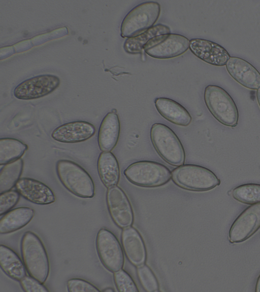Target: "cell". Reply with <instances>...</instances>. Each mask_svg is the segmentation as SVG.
Returning <instances> with one entry per match:
<instances>
[{"mask_svg":"<svg viewBox=\"0 0 260 292\" xmlns=\"http://www.w3.org/2000/svg\"><path fill=\"white\" fill-rule=\"evenodd\" d=\"M103 291H108V292L110 291V292H112V291H114V290L113 289H112V288H110V287L109 288H109H107L106 289H104Z\"/></svg>","mask_w":260,"mask_h":292,"instance_id":"836d02e7","label":"cell"},{"mask_svg":"<svg viewBox=\"0 0 260 292\" xmlns=\"http://www.w3.org/2000/svg\"><path fill=\"white\" fill-rule=\"evenodd\" d=\"M95 243L99 258L107 270L114 273L122 268L123 250L112 232L105 228L101 229L97 233Z\"/></svg>","mask_w":260,"mask_h":292,"instance_id":"9c48e42d","label":"cell"},{"mask_svg":"<svg viewBox=\"0 0 260 292\" xmlns=\"http://www.w3.org/2000/svg\"><path fill=\"white\" fill-rule=\"evenodd\" d=\"M256 96V99L257 100V102H258V105L260 107V87L257 89Z\"/></svg>","mask_w":260,"mask_h":292,"instance_id":"d6a6232c","label":"cell"},{"mask_svg":"<svg viewBox=\"0 0 260 292\" xmlns=\"http://www.w3.org/2000/svg\"><path fill=\"white\" fill-rule=\"evenodd\" d=\"M56 169L60 181L69 192L81 198L93 197V181L81 166L68 160H59L56 163Z\"/></svg>","mask_w":260,"mask_h":292,"instance_id":"7a4b0ae2","label":"cell"},{"mask_svg":"<svg viewBox=\"0 0 260 292\" xmlns=\"http://www.w3.org/2000/svg\"><path fill=\"white\" fill-rule=\"evenodd\" d=\"M60 84L59 79L51 75H43L26 80L14 89V96L19 99L30 100L51 93Z\"/></svg>","mask_w":260,"mask_h":292,"instance_id":"7c38bea8","label":"cell"},{"mask_svg":"<svg viewBox=\"0 0 260 292\" xmlns=\"http://www.w3.org/2000/svg\"><path fill=\"white\" fill-rule=\"evenodd\" d=\"M106 201L110 216L117 226L125 228L132 225L134 221L133 208L121 188L117 185L108 188Z\"/></svg>","mask_w":260,"mask_h":292,"instance_id":"30bf717a","label":"cell"},{"mask_svg":"<svg viewBox=\"0 0 260 292\" xmlns=\"http://www.w3.org/2000/svg\"><path fill=\"white\" fill-rule=\"evenodd\" d=\"M70 292H98L100 290L90 282L80 278H72L67 281Z\"/></svg>","mask_w":260,"mask_h":292,"instance_id":"f546056e","label":"cell"},{"mask_svg":"<svg viewBox=\"0 0 260 292\" xmlns=\"http://www.w3.org/2000/svg\"><path fill=\"white\" fill-rule=\"evenodd\" d=\"M225 66L229 75L242 86L251 90L260 87L259 72L246 60L232 56Z\"/></svg>","mask_w":260,"mask_h":292,"instance_id":"5bb4252c","label":"cell"},{"mask_svg":"<svg viewBox=\"0 0 260 292\" xmlns=\"http://www.w3.org/2000/svg\"><path fill=\"white\" fill-rule=\"evenodd\" d=\"M98 171L104 185L108 189L116 186L120 178V168L118 161L110 152H103L99 157Z\"/></svg>","mask_w":260,"mask_h":292,"instance_id":"44dd1931","label":"cell"},{"mask_svg":"<svg viewBox=\"0 0 260 292\" xmlns=\"http://www.w3.org/2000/svg\"><path fill=\"white\" fill-rule=\"evenodd\" d=\"M204 98L212 115L221 124L229 127H236L239 120L237 105L229 93L223 88L215 85L206 87Z\"/></svg>","mask_w":260,"mask_h":292,"instance_id":"5b68a950","label":"cell"},{"mask_svg":"<svg viewBox=\"0 0 260 292\" xmlns=\"http://www.w3.org/2000/svg\"><path fill=\"white\" fill-rule=\"evenodd\" d=\"M174 182L181 188L193 191H206L220 184V179L210 169L200 165L185 164L171 172Z\"/></svg>","mask_w":260,"mask_h":292,"instance_id":"8992f818","label":"cell"},{"mask_svg":"<svg viewBox=\"0 0 260 292\" xmlns=\"http://www.w3.org/2000/svg\"><path fill=\"white\" fill-rule=\"evenodd\" d=\"M23 261L29 275L44 283L50 272L49 258L40 237L28 231L22 237L20 244Z\"/></svg>","mask_w":260,"mask_h":292,"instance_id":"6da1fadb","label":"cell"},{"mask_svg":"<svg viewBox=\"0 0 260 292\" xmlns=\"http://www.w3.org/2000/svg\"><path fill=\"white\" fill-rule=\"evenodd\" d=\"M137 273L140 282L146 291H158L159 285L157 279L147 265L143 264L138 266Z\"/></svg>","mask_w":260,"mask_h":292,"instance_id":"4316f807","label":"cell"},{"mask_svg":"<svg viewBox=\"0 0 260 292\" xmlns=\"http://www.w3.org/2000/svg\"><path fill=\"white\" fill-rule=\"evenodd\" d=\"M190 40L177 33H167L156 36L144 46V52L157 59H169L178 57L189 48Z\"/></svg>","mask_w":260,"mask_h":292,"instance_id":"ba28073f","label":"cell"},{"mask_svg":"<svg viewBox=\"0 0 260 292\" xmlns=\"http://www.w3.org/2000/svg\"><path fill=\"white\" fill-rule=\"evenodd\" d=\"M120 130V121L117 113H108L103 118L98 132V145L102 151L110 152L115 148Z\"/></svg>","mask_w":260,"mask_h":292,"instance_id":"ac0fdd59","label":"cell"},{"mask_svg":"<svg viewBox=\"0 0 260 292\" xmlns=\"http://www.w3.org/2000/svg\"><path fill=\"white\" fill-rule=\"evenodd\" d=\"M20 194L16 190H9L1 194L0 215L11 210L18 202Z\"/></svg>","mask_w":260,"mask_h":292,"instance_id":"f1b7e54d","label":"cell"},{"mask_svg":"<svg viewBox=\"0 0 260 292\" xmlns=\"http://www.w3.org/2000/svg\"><path fill=\"white\" fill-rule=\"evenodd\" d=\"M95 133V128L86 121H74L64 124L55 128L52 138L63 143H76L85 141Z\"/></svg>","mask_w":260,"mask_h":292,"instance_id":"2e32d148","label":"cell"},{"mask_svg":"<svg viewBox=\"0 0 260 292\" xmlns=\"http://www.w3.org/2000/svg\"><path fill=\"white\" fill-rule=\"evenodd\" d=\"M121 241L124 252L129 262L136 266L144 264L147 252L141 234L133 227L125 228L122 232Z\"/></svg>","mask_w":260,"mask_h":292,"instance_id":"e0dca14e","label":"cell"},{"mask_svg":"<svg viewBox=\"0 0 260 292\" xmlns=\"http://www.w3.org/2000/svg\"><path fill=\"white\" fill-rule=\"evenodd\" d=\"M20 285L26 292H48L49 290L35 278L29 276H25L20 281Z\"/></svg>","mask_w":260,"mask_h":292,"instance_id":"4dcf8cb0","label":"cell"},{"mask_svg":"<svg viewBox=\"0 0 260 292\" xmlns=\"http://www.w3.org/2000/svg\"><path fill=\"white\" fill-rule=\"evenodd\" d=\"M28 146L13 138L0 139V165H5L20 159L27 150Z\"/></svg>","mask_w":260,"mask_h":292,"instance_id":"cb8c5ba5","label":"cell"},{"mask_svg":"<svg viewBox=\"0 0 260 292\" xmlns=\"http://www.w3.org/2000/svg\"><path fill=\"white\" fill-rule=\"evenodd\" d=\"M127 179L142 187L154 188L167 183L171 172L164 165L153 161H141L129 165L123 171Z\"/></svg>","mask_w":260,"mask_h":292,"instance_id":"52a82bcc","label":"cell"},{"mask_svg":"<svg viewBox=\"0 0 260 292\" xmlns=\"http://www.w3.org/2000/svg\"><path fill=\"white\" fill-rule=\"evenodd\" d=\"M160 14L156 2L142 3L133 8L123 18L120 26L122 38L137 36L153 27Z\"/></svg>","mask_w":260,"mask_h":292,"instance_id":"277c9868","label":"cell"},{"mask_svg":"<svg viewBox=\"0 0 260 292\" xmlns=\"http://www.w3.org/2000/svg\"><path fill=\"white\" fill-rule=\"evenodd\" d=\"M34 215V209L28 207H20L10 210L0 220V233H10L22 228Z\"/></svg>","mask_w":260,"mask_h":292,"instance_id":"ffe728a7","label":"cell"},{"mask_svg":"<svg viewBox=\"0 0 260 292\" xmlns=\"http://www.w3.org/2000/svg\"><path fill=\"white\" fill-rule=\"evenodd\" d=\"M23 162L19 159L5 164L0 171V193L11 190L16 186L22 172Z\"/></svg>","mask_w":260,"mask_h":292,"instance_id":"d4e9b609","label":"cell"},{"mask_svg":"<svg viewBox=\"0 0 260 292\" xmlns=\"http://www.w3.org/2000/svg\"><path fill=\"white\" fill-rule=\"evenodd\" d=\"M260 228V203L243 210L232 225L229 233L231 243H240L252 236Z\"/></svg>","mask_w":260,"mask_h":292,"instance_id":"8fae6325","label":"cell"},{"mask_svg":"<svg viewBox=\"0 0 260 292\" xmlns=\"http://www.w3.org/2000/svg\"><path fill=\"white\" fill-rule=\"evenodd\" d=\"M16 190L27 200L39 205H47L55 201L53 191L39 180L28 177L21 178L16 186Z\"/></svg>","mask_w":260,"mask_h":292,"instance_id":"9a60e30c","label":"cell"},{"mask_svg":"<svg viewBox=\"0 0 260 292\" xmlns=\"http://www.w3.org/2000/svg\"><path fill=\"white\" fill-rule=\"evenodd\" d=\"M114 280L118 290L120 292L139 291L131 276L122 269L114 272Z\"/></svg>","mask_w":260,"mask_h":292,"instance_id":"83f0119b","label":"cell"},{"mask_svg":"<svg viewBox=\"0 0 260 292\" xmlns=\"http://www.w3.org/2000/svg\"><path fill=\"white\" fill-rule=\"evenodd\" d=\"M112 112L115 113H117V111L116 109H113Z\"/></svg>","mask_w":260,"mask_h":292,"instance_id":"e575fe53","label":"cell"},{"mask_svg":"<svg viewBox=\"0 0 260 292\" xmlns=\"http://www.w3.org/2000/svg\"><path fill=\"white\" fill-rule=\"evenodd\" d=\"M233 197L242 203L252 205L260 203V185L246 184L239 186L232 192Z\"/></svg>","mask_w":260,"mask_h":292,"instance_id":"484cf974","label":"cell"},{"mask_svg":"<svg viewBox=\"0 0 260 292\" xmlns=\"http://www.w3.org/2000/svg\"><path fill=\"white\" fill-rule=\"evenodd\" d=\"M170 28L165 25L158 24L141 34L127 39L123 45L124 51L129 54L141 53L144 46L153 38L163 34L170 33Z\"/></svg>","mask_w":260,"mask_h":292,"instance_id":"603a6c76","label":"cell"},{"mask_svg":"<svg viewBox=\"0 0 260 292\" xmlns=\"http://www.w3.org/2000/svg\"><path fill=\"white\" fill-rule=\"evenodd\" d=\"M255 291L260 292V274L258 276L255 285Z\"/></svg>","mask_w":260,"mask_h":292,"instance_id":"1f68e13d","label":"cell"},{"mask_svg":"<svg viewBox=\"0 0 260 292\" xmlns=\"http://www.w3.org/2000/svg\"><path fill=\"white\" fill-rule=\"evenodd\" d=\"M189 49L196 57L214 66L225 65L231 57L228 51L221 45L203 39L190 40Z\"/></svg>","mask_w":260,"mask_h":292,"instance_id":"4fadbf2b","label":"cell"},{"mask_svg":"<svg viewBox=\"0 0 260 292\" xmlns=\"http://www.w3.org/2000/svg\"><path fill=\"white\" fill-rule=\"evenodd\" d=\"M0 266L6 275L15 280L20 281L26 276L23 261L12 249L3 244L0 245Z\"/></svg>","mask_w":260,"mask_h":292,"instance_id":"7402d4cb","label":"cell"},{"mask_svg":"<svg viewBox=\"0 0 260 292\" xmlns=\"http://www.w3.org/2000/svg\"><path fill=\"white\" fill-rule=\"evenodd\" d=\"M150 136L154 148L163 160L175 166L184 164L185 159L184 148L170 128L161 123H155L151 127Z\"/></svg>","mask_w":260,"mask_h":292,"instance_id":"3957f363","label":"cell"},{"mask_svg":"<svg viewBox=\"0 0 260 292\" xmlns=\"http://www.w3.org/2000/svg\"><path fill=\"white\" fill-rule=\"evenodd\" d=\"M154 104L160 115L174 124L187 126L191 122L192 118L188 111L173 99L159 97L155 99Z\"/></svg>","mask_w":260,"mask_h":292,"instance_id":"d6986e66","label":"cell"}]
</instances>
